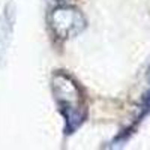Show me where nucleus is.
Masks as SVG:
<instances>
[{
  "mask_svg": "<svg viewBox=\"0 0 150 150\" xmlns=\"http://www.w3.org/2000/svg\"><path fill=\"white\" fill-rule=\"evenodd\" d=\"M50 24L59 38H69L78 35L84 26V17L78 9L72 6H59L50 15Z\"/></svg>",
  "mask_w": 150,
  "mask_h": 150,
  "instance_id": "f257e3e1",
  "label": "nucleus"
},
{
  "mask_svg": "<svg viewBox=\"0 0 150 150\" xmlns=\"http://www.w3.org/2000/svg\"><path fill=\"white\" fill-rule=\"evenodd\" d=\"M53 89H54L57 99L65 105V110H71V111L78 110V108L72 107L74 104H77L78 98H80L78 87L69 77H66L63 74H57L53 80Z\"/></svg>",
  "mask_w": 150,
  "mask_h": 150,
  "instance_id": "f03ea898",
  "label": "nucleus"
}]
</instances>
